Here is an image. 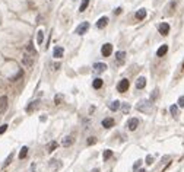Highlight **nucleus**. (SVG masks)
Segmentation results:
<instances>
[{"mask_svg": "<svg viewBox=\"0 0 184 172\" xmlns=\"http://www.w3.org/2000/svg\"><path fill=\"white\" fill-rule=\"evenodd\" d=\"M136 109L140 111L142 114H151L152 111H153V106H152L151 101L142 99V101H139V102L136 103Z\"/></svg>", "mask_w": 184, "mask_h": 172, "instance_id": "1", "label": "nucleus"}, {"mask_svg": "<svg viewBox=\"0 0 184 172\" xmlns=\"http://www.w3.org/2000/svg\"><path fill=\"white\" fill-rule=\"evenodd\" d=\"M22 64H23L25 67H31V66L34 64V55H32V54L25 52V54H23V57H22Z\"/></svg>", "mask_w": 184, "mask_h": 172, "instance_id": "2", "label": "nucleus"}, {"mask_svg": "<svg viewBox=\"0 0 184 172\" xmlns=\"http://www.w3.org/2000/svg\"><path fill=\"white\" fill-rule=\"evenodd\" d=\"M129 85H130L129 79H121V80L118 82V85H117V90L120 92V93H124V92L129 89Z\"/></svg>", "mask_w": 184, "mask_h": 172, "instance_id": "3", "label": "nucleus"}, {"mask_svg": "<svg viewBox=\"0 0 184 172\" xmlns=\"http://www.w3.org/2000/svg\"><path fill=\"white\" fill-rule=\"evenodd\" d=\"M50 169L53 172H57L59 169H62V166H63V163H62V160H59V159H51L50 160Z\"/></svg>", "mask_w": 184, "mask_h": 172, "instance_id": "4", "label": "nucleus"}, {"mask_svg": "<svg viewBox=\"0 0 184 172\" xmlns=\"http://www.w3.org/2000/svg\"><path fill=\"white\" fill-rule=\"evenodd\" d=\"M88 29H89V23H88V22H82V23L76 28V31H75V32H76L78 35H84V34H86V32H88Z\"/></svg>", "mask_w": 184, "mask_h": 172, "instance_id": "5", "label": "nucleus"}, {"mask_svg": "<svg viewBox=\"0 0 184 172\" xmlns=\"http://www.w3.org/2000/svg\"><path fill=\"white\" fill-rule=\"evenodd\" d=\"M111 52H113V45H111V44H104V45L101 47V54H102L104 57H110Z\"/></svg>", "mask_w": 184, "mask_h": 172, "instance_id": "6", "label": "nucleus"}, {"mask_svg": "<svg viewBox=\"0 0 184 172\" xmlns=\"http://www.w3.org/2000/svg\"><path fill=\"white\" fill-rule=\"evenodd\" d=\"M7 106H9L7 96H0V114H4L7 111Z\"/></svg>", "mask_w": 184, "mask_h": 172, "instance_id": "7", "label": "nucleus"}, {"mask_svg": "<svg viewBox=\"0 0 184 172\" xmlns=\"http://www.w3.org/2000/svg\"><path fill=\"white\" fill-rule=\"evenodd\" d=\"M40 99H35V101H32V102L28 103V106H26V112H32V111H37L38 108H40Z\"/></svg>", "mask_w": 184, "mask_h": 172, "instance_id": "8", "label": "nucleus"}, {"mask_svg": "<svg viewBox=\"0 0 184 172\" xmlns=\"http://www.w3.org/2000/svg\"><path fill=\"white\" fill-rule=\"evenodd\" d=\"M116 61H117L118 66H123V64H124V61H126V52H124V51L116 52Z\"/></svg>", "mask_w": 184, "mask_h": 172, "instance_id": "9", "label": "nucleus"}, {"mask_svg": "<svg viewBox=\"0 0 184 172\" xmlns=\"http://www.w3.org/2000/svg\"><path fill=\"white\" fill-rule=\"evenodd\" d=\"M177 3H178V0H171V1L168 3V6H167L168 10H165V15H172V13H174V10H175V6H177Z\"/></svg>", "mask_w": 184, "mask_h": 172, "instance_id": "10", "label": "nucleus"}, {"mask_svg": "<svg viewBox=\"0 0 184 172\" xmlns=\"http://www.w3.org/2000/svg\"><path fill=\"white\" fill-rule=\"evenodd\" d=\"M92 70H94L95 73H104V71L107 70V64H105V63H95Z\"/></svg>", "mask_w": 184, "mask_h": 172, "instance_id": "11", "label": "nucleus"}, {"mask_svg": "<svg viewBox=\"0 0 184 172\" xmlns=\"http://www.w3.org/2000/svg\"><path fill=\"white\" fill-rule=\"evenodd\" d=\"M158 31H159V34L161 35H168V32H169V25H168L167 22H162L159 26H158Z\"/></svg>", "mask_w": 184, "mask_h": 172, "instance_id": "12", "label": "nucleus"}, {"mask_svg": "<svg viewBox=\"0 0 184 172\" xmlns=\"http://www.w3.org/2000/svg\"><path fill=\"white\" fill-rule=\"evenodd\" d=\"M137 125H139V120L137 118H130V120L127 121V128L132 130V131H134L137 128Z\"/></svg>", "mask_w": 184, "mask_h": 172, "instance_id": "13", "label": "nucleus"}, {"mask_svg": "<svg viewBox=\"0 0 184 172\" xmlns=\"http://www.w3.org/2000/svg\"><path fill=\"white\" fill-rule=\"evenodd\" d=\"M63 54H65V50H63L62 47H54V50H53V55H54V58H62Z\"/></svg>", "mask_w": 184, "mask_h": 172, "instance_id": "14", "label": "nucleus"}, {"mask_svg": "<svg viewBox=\"0 0 184 172\" xmlns=\"http://www.w3.org/2000/svg\"><path fill=\"white\" fill-rule=\"evenodd\" d=\"M75 143V137L73 136H66V137L63 138V141H62V144L65 146V147H69V146H72Z\"/></svg>", "mask_w": 184, "mask_h": 172, "instance_id": "15", "label": "nucleus"}, {"mask_svg": "<svg viewBox=\"0 0 184 172\" xmlns=\"http://www.w3.org/2000/svg\"><path fill=\"white\" fill-rule=\"evenodd\" d=\"M107 25H108V17L107 16H102L100 20L97 22V28H100V29H104Z\"/></svg>", "mask_w": 184, "mask_h": 172, "instance_id": "16", "label": "nucleus"}, {"mask_svg": "<svg viewBox=\"0 0 184 172\" xmlns=\"http://www.w3.org/2000/svg\"><path fill=\"white\" fill-rule=\"evenodd\" d=\"M145 86H146V77L140 76L139 79H136V87L137 89H143Z\"/></svg>", "mask_w": 184, "mask_h": 172, "instance_id": "17", "label": "nucleus"}, {"mask_svg": "<svg viewBox=\"0 0 184 172\" xmlns=\"http://www.w3.org/2000/svg\"><path fill=\"white\" fill-rule=\"evenodd\" d=\"M101 124H102V127H104V128H111V127L114 125V120L108 117V118H104Z\"/></svg>", "mask_w": 184, "mask_h": 172, "instance_id": "18", "label": "nucleus"}, {"mask_svg": "<svg viewBox=\"0 0 184 172\" xmlns=\"http://www.w3.org/2000/svg\"><path fill=\"white\" fill-rule=\"evenodd\" d=\"M134 16H136V19H137V20H143V19L146 17V9H139V10L136 12V15H134Z\"/></svg>", "mask_w": 184, "mask_h": 172, "instance_id": "19", "label": "nucleus"}, {"mask_svg": "<svg viewBox=\"0 0 184 172\" xmlns=\"http://www.w3.org/2000/svg\"><path fill=\"white\" fill-rule=\"evenodd\" d=\"M167 51H168V45H165V44H164V45H161V47L158 48L156 55H158V57H162V55H165V54H167Z\"/></svg>", "mask_w": 184, "mask_h": 172, "instance_id": "20", "label": "nucleus"}, {"mask_svg": "<svg viewBox=\"0 0 184 172\" xmlns=\"http://www.w3.org/2000/svg\"><path fill=\"white\" fill-rule=\"evenodd\" d=\"M108 108H110L111 111H117L118 108H120V101H117V99H116V101L110 102V103H108Z\"/></svg>", "mask_w": 184, "mask_h": 172, "instance_id": "21", "label": "nucleus"}, {"mask_svg": "<svg viewBox=\"0 0 184 172\" xmlns=\"http://www.w3.org/2000/svg\"><path fill=\"white\" fill-rule=\"evenodd\" d=\"M169 112H171V115H172L174 118H177V117H178V106H177V105H171V106H169Z\"/></svg>", "mask_w": 184, "mask_h": 172, "instance_id": "22", "label": "nucleus"}, {"mask_svg": "<svg viewBox=\"0 0 184 172\" xmlns=\"http://www.w3.org/2000/svg\"><path fill=\"white\" fill-rule=\"evenodd\" d=\"M102 79H100V77H97V79H94V82H92V86H94V89H100V87H102Z\"/></svg>", "mask_w": 184, "mask_h": 172, "instance_id": "23", "label": "nucleus"}, {"mask_svg": "<svg viewBox=\"0 0 184 172\" xmlns=\"http://www.w3.org/2000/svg\"><path fill=\"white\" fill-rule=\"evenodd\" d=\"M63 99H65V95H63V93H57V95L54 96V103H56V105H60V103L63 102Z\"/></svg>", "mask_w": 184, "mask_h": 172, "instance_id": "24", "label": "nucleus"}, {"mask_svg": "<svg viewBox=\"0 0 184 172\" xmlns=\"http://www.w3.org/2000/svg\"><path fill=\"white\" fill-rule=\"evenodd\" d=\"M57 146H59V143H57V141H51L50 144H48V147H47V152H48V153L54 152V150L57 149Z\"/></svg>", "mask_w": 184, "mask_h": 172, "instance_id": "25", "label": "nucleus"}, {"mask_svg": "<svg viewBox=\"0 0 184 172\" xmlns=\"http://www.w3.org/2000/svg\"><path fill=\"white\" fill-rule=\"evenodd\" d=\"M158 96H159V89H153V92L151 93V102H153V101H156L158 99Z\"/></svg>", "mask_w": 184, "mask_h": 172, "instance_id": "26", "label": "nucleus"}, {"mask_svg": "<svg viewBox=\"0 0 184 172\" xmlns=\"http://www.w3.org/2000/svg\"><path fill=\"white\" fill-rule=\"evenodd\" d=\"M26 155H28V147H26V146H23V147L21 149V152H19V159L26 157Z\"/></svg>", "mask_w": 184, "mask_h": 172, "instance_id": "27", "label": "nucleus"}, {"mask_svg": "<svg viewBox=\"0 0 184 172\" xmlns=\"http://www.w3.org/2000/svg\"><path fill=\"white\" fill-rule=\"evenodd\" d=\"M113 155H114L113 150H105V152L102 153V159H104V160H108L110 157H113Z\"/></svg>", "mask_w": 184, "mask_h": 172, "instance_id": "28", "label": "nucleus"}, {"mask_svg": "<svg viewBox=\"0 0 184 172\" xmlns=\"http://www.w3.org/2000/svg\"><path fill=\"white\" fill-rule=\"evenodd\" d=\"M88 4H89V0H82V3H81V7H79V12H81V13L86 10Z\"/></svg>", "mask_w": 184, "mask_h": 172, "instance_id": "29", "label": "nucleus"}, {"mask_svg": "<svg viewBox=\"0 0 184 172\" xmlns=\"http://www.w3.org/2000/svg\"><path fill=\"white\" fill-rule=\"evenodd\" d=\"M26 51H29L32 55H37V50L34 48V45H32V42H28V45H26Z\"/></svg>", "mask_w": 184, "mask_h": 172, "instance_id": "30", "label": "nucleus"}, {"mask_svg": "<svg viewBox=\"0 0 184 172\" xmlns=\"http://www.w3.org/2000/svg\"><path fill=\"white\" fill-rule=\"evenodd\" d=\"M129 111H130V105L127 102H124L121 105V112H123V114H129Z\"/></svg>", "mask_w": 184, "mask_h": 172, "instance_id": "31", "label": "nucleus"}, {"mask_svg": "<svg viewBox=\"0 0 184 172\" xmlns=\"http://www.w3.org/2000/svg\"><path fill=\"white\" fill-rule=\"evenodd\" d=\"M44 41V31H38V35H37V42L38 44H43Z\"/></svg>", "mask_w": 184, "mask_h": 172, "instance_id": "32", "label": "nucleus"}, {"mask_svg": "<svg viewBox=\"0 0 184 172\" xmlns=\"http://www.w3.org/2000/svg\"><path fill=\"white\" fill-rule=\"evenodd\" d=\"M12 159H13V152H12L10 155L6 157V160H4V163H3V168H6V166H7V165H9V163L12 162Z\"/></svg>", "mask_w": 184, "mask_h": 172, "instance_id": "33", "label": "nucleus"}, {"mask_svg": "<svg viewBox=\"0 0 184 172\" xmlns=\"http://www.w3.org/2000/svg\"><path fill=\"white\" fill-rule=\"evenodd\" d=\"M86 143H88V146H91V144H95V143H97V138H95V137H89Z\"/></svg>", "mask_w": 184, "mask_h": 172, "instance_id": "34", "label": "nucleus"}, {"mask_svg": "<svg viewBox=\"0 0 184 172\" xmlns=\"http://www.w3.org/2000/svg\"><path fill=\"white\" fill-rule=\"evenodd\" d=\"M146 163H148V165H152V163H153V156H151V155L146 156Z\"/></svg>", "mask_w": 184, "mask_h": 172, "instance_id": "35", "label": "nucleus"}, {"mask_svg": "<svg viewBox=\"0 0 184 172\" xmlns=\"http://www.w3.org/2000/svg\"><path fill=\"white\" fill-rule=\"evenodd\" d=\"M140 165H142V160H140V159H139V160H136V162H134V165H133V169L140 168Z\"/></svg>", "mask_w": 184, "mask_h": 172, "instance_id": "36", "label": "nucleus"}, {"mask_svg": "<svg viewBox=\"0 0 184 172\" xmlns=\"http://www.w3.org/2000/svg\"><path fill=\"white\" fill-rule=\"evenodd\" d=\"M6 130H7V124H3V125H0V134H3Z\"/></svg>", "mask_w": 184, "mask_h": 172, "instance_id": "37", "label": "nucleus"}, {"mask_svg": "<svg viewBox=\"0 0 184 172\" xmlns=\"http://www.w3.org/2000/svg\"><path fill=\"white\" fill-rule=\"evenodd\" d=\"M178 106H184V95L178 98Z\"/></svg>", "mask_w": 184, "mask_h": 172, "instance_id": "38", "label": "nucleus"}, {"mask_svg": "<svg viewBox=\"0 0 184 172\" xmlns=\"http://www.w3.org/2000/svg\"><path fill=\"white\" fill-rule=\"evenodd\" d=\"M60 67H62V64H60V63H54V69H56V70H59Z\"/></svg>", "mask_w": 184, "mask_h": 172, "instance_id": "39", "label": "nucleus"}, {"mask_svg": "<svg viewBox=\"0 0 184 172\" xmlns=\"http://www.w3.org/2000/svg\"><path fill=\"white\" fill-rule=\"evenodd\" d=\"M121 13V7H117V10H114V15H120Z\"/></svg>", "mask_w": 184, "mask_h": 172, "instance_id": "40", "label": "nucleus"}, {"mask_svg": "<svg viewBox=\"0 0 184 172\" xmlns=\"http://www.w3.org/2000/svg\"><path fill=\"white\" fill-rule=\"evenodd\" d=\"M92 172H100V169H94V171Z\"/></svg>", "mask_w": 184, "mask_h": 172, "instance_id": "41", "label": "nucleus"}, {"mask_svg": "<svg viewBox=\"0 0 184 172\" xmlns=\"http://www.w3.org/2000/svg\"><path fill=\"white\" fill-rule=\"evenodd\" d=\"M139 172H146L145 169H139Z\"/></svg>", "mask_w": 184, "mask_h": 172, "instance_id": "42", "label": "nucleus"}, {"mask_svg": "<svg viewBox=\"0 0 184 172\" xmlns=\"http://www.w3.org/2000/svg\"><path fill=\"white\" fill-rule=\"evenodd\" d=\"M73 1H76V0H73Z\"/></svg>", "mask_w": 184, "mask_h": 172, "instance_id": "43", "label": "nucleus"}]
</instances>
